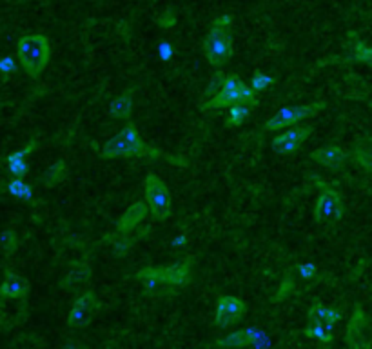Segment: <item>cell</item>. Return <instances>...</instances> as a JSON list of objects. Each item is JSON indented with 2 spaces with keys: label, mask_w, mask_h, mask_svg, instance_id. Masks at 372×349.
Returning <instances> with one entry per match:
<instances>
[{
  "label": "cell",
  "mask_w": 372,
  "mask_h": 349,
  "mask_svg": "<svg viewBox=\"0 0 372 349\" xmlns=\"http://www.w3.org/2000/svg\"><path fill=\"white\" fill-rule=\"evenodd\" d=\"M214 344H216L218 348H247V346H253V348H269L271 339L265 331L249 328L242 329V331H236V333L233 335H227V337L216 340Z\"/></svg>",
  "instance_id": "9"
},
{
  "label": "cell",
  "mask_w": 372,
  "mask_h": 349,
  "mask_svg": "<svg viewBox=\"0 0 372 349\" xmlns=\"http://www.w3.org/2000/svg\"><path fill=\"white\" fill-rule=\"evenodd\" d=\"M307 317H309L310 322L321 324V326H327V328H334L341 320V315L336 309L323 308L320 304H314V306L309 309V313H307Z\"/></svg>",
  "instance_id": "17"
},
{
  "label": "cell",
  "mask_w": 372,
  "mask_h": 349,
  "mask_svg": "<svg viewBox=\"0 0 372 349\" xmlns=\"http://www.w3.org/2000/svg\"><path fill=\"white\" fill-rule=\"evenodd\" d=\"M66 166H64V162H57V164H53L51 169L47 171V184L49 186H57L58 182H62L64 178H66Z\"/></svg>",
  "instance_id": "24"
},
{
  "label": "cell",
  "mask_w": 372,
  "mask_h": 349,
  "mask_svg": "<svg viewBox=\"0 0 372 349\" xmlns=\"http://www.w3.org/2000/svg\"><path fill=\"white\" fill-rule=\"evenodd\" d=\"M251 117V108H249V104H234L231 106V111H229L227 115V128H236V125H240L242 122H245V120Z\"/></svg>",
  "instance_id": "22"
},
{
  "label": "cell",
  "mask_w": 372,
  "mask_h": 349,
  "mask_svg": "<svg viewBox=\"0 0 372 349\" xmlns=\"http://www.w3.org/2000/svg\"><path fill=\"white\" fill-rule=\"evenodd\" d=\"M233 24V16L231 15H220L212 21V26L207 33L206 40H203V51L211 66L220 68L231 60L234 53L233 38L229 37V26Z\"/></svg>",
  "instance_id": "2"
},
{
  "label": "cell",
  "mask_w": 372,
  "mask_h": 349,
  "mask_svg": "<svg viewBox=\"0 0 372 349\" xmlns=\"http://www.w3.org/2000/svg\"><path fill=\"white\" fill-rule=\"evenodd\" d=\"M0 291H2V297L4 298H22L26 297V293L29 291V284H27V280L22 275L5 272Z\"/></svg>",
  "instance_id": "16"
},
{
  "label": "cell",
  "mask_w": 372,
  "mask_h": 349,
  "mask_svg": "<svg viewBox=\"0 0 372 349\" xmlns=\"http://www.w3.org/2000/svg\"><path fill=\"white\" fill-rule=\"evenodd\" d=\"M2 244H4L5 253H13V251L16 250V244H18L16 234L11 230H5L4 234H2Z\"/></svg>",
  "instance_id": "27"
},
{
  "label": "cell",
  "mask_w": 372,
  "mask_h": 349,
  "mask_svg": "<svg viewBox=\"0 0 372 349\" xmlns=\"http://www.w3.org/2000/svg\"><path fill=\"white\" fill-rule=\"evenodd\" d=\"M35 149H36V141H32L26 147H24V149L11 153V155L8 156V169H10L11 177H16V178L26 177L27 171H29L26 158L32 155Z\"/></svg>",
  "instance_id": "15"
},
{
  "label": "cell",
  "mask_w": 372,
  "mask_h": 349,
  "mask_svg": "<svg viewBox=\"0 0 372 349\" xmlns=\"http://www.w3.org/2000/svg\"><path fill=\"white\" fill-rule=\"evenodd\" d=\"M254 93H256V91H254L251 86L247 88V84L242 82L236 75H229V77H225V80H223L220 93L214 95L202 108L203 110H220V108H227V106L234 104L256 106L258 100H256Z\"/></svg>",
  "instance_id": "4"
},
{
  "label": "cell",
  "mask_w": 372,
  "mask_h": 349,
  "mask_svg": "<svg viewBox=\"0 0 372 349\" xmlns=\"http://www.w3.org/2000/svg\"><path fill=\"white\" fill-rule=\"evenodd\" d=\"M354 47H356V60L372 66V46H365L360 40H356Z\"/></svg>",
  "instance_id": "26"
},
{
  "label": "cell",
  "mask_w": 372,
  "mask_h": 349,
  "mask_svg": "<svg viewBox=\"0 0 372 349\" xmlns=\"http://www.w3.org/2000/svg\"><path fill=\"white\" fill-rule=\"evenodd\" d=\"M310 158L318 162V164H321V166L329 167V169H340V167L345 164L347 153L343 152L340 146H332L331 144V146L320 147V149L312 152Z\"/></svg>",
  "instance_id": "12"
},
{
  "label": "cell",
  "mask_w": 372,
  "mask_h": 349,
  "mask_svg": "<svg viewBox=\"0 0 372 349\" xmlns=\"http://www.w3.org/2000/svg\"><path fill=\"white\" fill-rule=\"evenodd\" d=\"M352 158L358 166H362L372 175V139H363L362 142H358L352 152Z\"/></svg>",
  "instance_id": "19"
},
{
  "label": "cell",
  "mask_w": 372,
  "mask_h": 349,
  "mask_svg": "<svg viewBox=\"0 0 372 349\" xmlns=\"http://www.w3.org/2000/svg\"><path fill=\"white\" fill-rule=\"evenodd\" d=\"M310 135H312V128H296V130L285 131L284 135L276 136L273 141V152L276 155H290L298 152Z\"/></svg>",
  "instance_id": "11"
},
{
  "label": "cell",
  "mask_w": 372,
  "mask_h": 349,
  "mask_svg": "<svg viewBox=\"0 0 372 349\" xmlns=\"http://www.w3.org/2000/svg\"><path fill=\"white\" fill-rule=\"evenodd\" d=\"M131 111H133V93H122L120 97L111 102L109 106V115L111 119H122V120H129Z\"/></svg>",
  "instance_id": "18"
},
{
  "label": "cell",
  "mask_w": 372,
  "mask_h": 349,
  "mask_svg": "<svg viewBox=\"0 0 372 349\" xmlns=\"http://www.w3.org/2000/svg\"><path fill=\"white\" fill-rule=\"evenodd\" d=\"M298 272H300L301 278H305V280H312L316 276V272H318V267H316V264L307 262V264H301V266L298 267Z\"/></svg>",
  "instance_id": "29"
},
{
  "label": "cell",
  "mask_w": 372,
  "mask_h": 349,
  "mask_svg": "<svg viewBox=\"0 0 372 349\" xmlns=\"http://www.w3.org/2000/svg\"><path fill=\"white\" fill-rule=\"evenodd\" d=\"M305 335L310 337V339L318 340L321 344H327L334 339V328H327V326H321V324L310 322V326L305 329Z\"/></svg>",
  "instance_id": "20"
},
{
  "label": "cell",
  "mask_w": 372,
  "mask_h": 349,
  "mask_svg": "<svg viewBox=\"0 0 372 349\" xmlns=\"http://www.w3.org/2000/svg\"><path fill=\"white\" fill-rule=\"evenodd\" d=\"M341 217H343V198H341V195L332 188L323 189L314 206L316 222L323 226H334L340 222Z\"/></svg>",
  "instance_id": "6"
},
{
  "label": "cell",
  "mask_w": 372,
  "mask_h": 349,
  "mask_svg": "<svg viewBox=\"0 0 372 349\" xmlns=\"http://www.w3.org/2000/svg\"><path fill=\"white\" fill-rule=\"evenodd\" d=\"M100 302L97 295L93 291L82 293L80 297L73 302L71 309H69L68 315V326L69 328L80 329L86 328L91 324V320L95 318V315L99 313Z\"/></svg>",
  "instance_id": "8"
},
{
  "label": "cell",
  "mask_w": 372,
  "mask_h": 349,
  "mask_svg": "<svg viewBox=\"0 0 372 349\" xmlns=\"http://www.w3.org/2000/svg\"><path fill=\"white\" fill-rule=\"evenodd\" d=\"M100 155L103 158H116V156H122V158H129V156H145V155H153V156H167L171 162H178L175 160L173 156L164 155L162 152H156L151 146H147L142 136H140L138 130L133 122H127L124 125V130L120 131L119 135L111 136L106 144L100 149Z\"/></svg>",
  "instance_id": "1"
},
{
  "label": "cell",
  "mask_w": 372,
  "mask_h": 349,
  "mask_svg": "<svg viewBox=\"0 0 372 349\" xmlns=\"http://www.w3.org/2000/svg\"><path fill=\"white\" fill-rule=\"evenodd\" d=\"M274 82V78L267 73H254L253 80H251V88L258 93V91H265L271 84Z\"/></svg>",
  "instance_id": "25"
},
{
  "label": "cell",
  "mask_w": 372,
  "mask_h": 349,
  "mask_svg": "<svg viewBox=\"0 0 372 349\" xmlns=\"http://www.w3.org/2000/svg\"><path fill=\"white\" fill-rule=\"evenodd\" d=\"M323 108H325V102H312V104H307V106L284 108V110H280L276 115L271 117L269 122L265 124V130L278 131V130H284V128H289V125H295L296 122H300V120L307 119V117H312L314 113L323 110Z\"/></svg>",
  "instance_id": "7"
},
{
  "label": "cell",
  "mask_w": 372,
  "mask_h": 349,
  "mask_svg": "<svg viewBox=\"0 0 372 349\" xmlns=\"http://www.w3.org/2000/svg\"><path fill=\"white\" fill-rule=\"evenodd\" d=\"M0 69H2L4 77H8V75L11 73H16L15 57H13V55H5V57L2 58V62H0Z\"/></svg>",
  "instance_id": "28"
},
{
  "label": "cell",
  "mask_w": 372,
  "mask_h": 349,
  "mask_svg": "<svg viewBox=\"0 0 372 349\" xmlns=\"http://www.w3.org/2000/svg\"><path fill=\"white\" fill-rule=\"evenodd\" d=\"M16 57L21 60L22 68L26 69V73L33 78H38L40 73L49 64L51 57V46L49 38L44 35H26L18 40V49Z\"/></svg>",
  "instance_id": "3"
},
{
  "label": "cell",
  "mask_w": 372,
  "mask_h": 349,
  "mask_svg": "<svg viewBox=\"0 0 372 349\" xmlns=\"http://www.w3.org/2000/svg\"><path fill=\"white\" fill-rule=\"evenodd\" d=\"M245 313V304L238 297H231V295H223L218 298L216 302V313H214V324L218 328L227 329L233 324H236Z\"/></svg>",
  "instance_id": "10"
},
{
  "label": "cell",
  "mask_w": 372,
  "mask_h": 349,
  "mask_svg": "<svg viewBox=\"0 0 372 349\" xmlns=\"http://www.w3.org/2000/svg\"><path fill=\"white\" fill-rule=\"evenodd\" d=\"M144 193L151 213L156 219L166 220L171 209V193L164 180L156 177L155 173H149L144 180Z\"/></svg>",
  "instance_id": "5"
},
{
  "label": "cell",
  "mask_w": 372,
  "mask_h": 349,
  "mask_svg": "<svg viewBox=\"0 0 372 349\" xmlns=\"http://www.w3.org/2000/svg\"><path fill=\"white\" fill-rule=\"evenodd\" d=\"M186 244V234H180L178 239L173 240V248H180V245Z\"/></svg>",
  "instance_id": "30"
},
{
  "label": "cell",
  "mask_w": 372,
  "mask_h": 349,
  "mask_svg": "<svg viewBox=\"0 0 372 349\" xmlns=\"http://www.w3.org/2000/svg\"><path fill=\"white\" fill-rule=\"evenodd\" d=\"M191 262L193 258H187L178 266L158 269V275H160L164 286H186L187 280H189V272H191Z\"/></svg>",
  "instance_id": "13"
},
{
  "label": "cell",
  "mask_w": 372,
  "mask_h": 349,
  "mask_svg": "<svg viewBox=\"0 0 372 349\" xmlns=\"http://www.w3.org/2000/svg\"><path fill=\"white\" fill-rule=\"evenodd\" d=\"M147 208L149 206H145L144 202H135L131 204V208L122 215V219L119 220V226H116V230H119L120 234H127L131 231L135 230L136 226L145 219V215H147Z\"/></svg>",
  "instance_id": "14"
},
{
  "label": "cell",
  "mask_w": 372,
  "mask_h": 349,
  "mask_svg": "<svg viewBox=\"0 0 372 349\" xmlns=\"http://www.w3.org/2000/svg\"><path fill=\"white\" fill-rule=\"evenodd\" d=\"M365 324V315L360 308H356L354 317H352L349 328H347V342L351 346H356V337H363L362 335V326Z\"/></svg>",
  "instance_id": "21"
},
{
  "label": "cell",
  "mask_w": 372,
  "mask_h": 349,
  "mask_svg": "<svg viewBox=\"0 0 372 349\" xmlns=\"http://www.w3.org/2000/svg\"><path fill=\"white\" fill-rule=\"evenodd\" d=\"M8 193L13 195V197L16 198H21V200H32L33 197L32 188H29L26 182H22V178L16 177L11 178L10 184H8Z\"/></svg>",
  "instance_id": "23"
}]
</instances>
